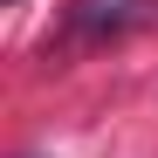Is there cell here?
I'll return each instance as SVG.
<instances>
[{
	"label": "cell",
	"mask_w": 158,
	"mask_h": 158,
	"mask_svg": "<svg viewBox=\"0 0 158 158\" xmlns=\"http://www.w3.org/2000/svg\"><path fill=\"white\" fill-rule=\"evenodd\" d=\"M131 21H151V14H144V0H69V14H62V41L96 48V41L124 35Z\"/></svg>",
	"instance_id": "1"
},
{
	"label": "cell",
	"mask_w": 158,
	"mask_h": 158,
	"mask_svg": "<svg viewBox=\"0 0 158 158\" xmlns=\"http://www.w3.org/2000/svg\"><path fill=\"white\" fill-rule=\"evenodd\" d=\"M144 14H151V21H158V0H144Z\"/></svg>",
	"instance_id": "2"
},
{
	"label": "cell",
	"mask_w": 158,
	"mask_h": 158,
	"mask_svg": "<svg viewBox=\"0 0 158 158\" xmlns=\"http://www.w3.org/2000/svg\"><path fill=\"white\" fill-rule=\"evenodd\" d=\"M21 158H41V151H21Z\"/></svg>",
	"instance_id": "3"
}]
</instances>
